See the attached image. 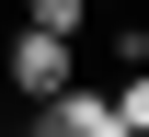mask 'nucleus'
I'll return each instance as SVG.
<instances>
[{
  "instance_id": "7ed1b4c3",
  "label": "nucleus",
  "mask_w": 149,
  "mask_h": 137,
  "mask_svg": "<svg viewBox=\"0 0 149 137\" xmlns=\"http://www.w3.org/2000/svg\"><path fill=\"white\" fill-rule=\"evenodd\" d=\"M23 23H46V34L80 46V23H92V0H23Z\"/></svg>"
},
{
  "instance_id": "20e7f679",
  "label": "nucleus",
  "mask_w": 149,
  "mask_h": 137,
  "mask_svg": "<svg viewBox=\"0 0 149 137\" xmlns=\"http://www.w3.org/2000/svg\"><path fill=\"white\" fill-rule=\"evenodd\" d=\"M103 137H126V126H103Z\"/></svg>"
},
{
  "instance_id": "f03ea898",
  "label": "nucleus",
  "mask_w": 149,
  "mask_h": 137,
  "mask_svg": "<svg viewBox=\"0 0 149 137\" xmlns=\"http://www.w3.org/2000/svg\"><path fill=\"white\" fill-rule=\"evenodd\" d=\"M115 57H126V80H115V126H126V137H149V34H126Z\"/></svg>"
},
{
  "instance_id": "f257e3e1",
  "label": "nucleus",
  "mask_w": 149,
  "mask_h": 137,
  "mask_svg": "<svg viewBox=\"0 0 149 137\" xmlns=\"http://www.w3.org/2000/svg\"><path fill=\"white\" fill-rule=\"evenodd\" d=\"M69 80H80L69 34H46V23H23V34H12V92H23V103H46V92H69Z\"/></svg>"
}]
</instances>
